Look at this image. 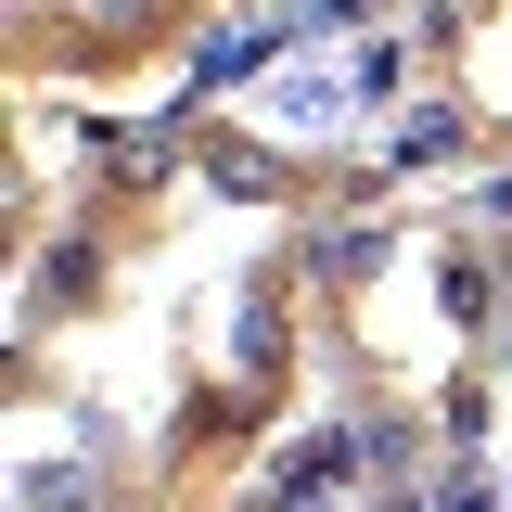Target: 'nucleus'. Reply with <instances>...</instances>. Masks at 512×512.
Instances as JSON below:
<instances>
[{"instance_id": "nucleus-1", "label": "nucleus", "mask_w": 512, "mask_h": 512, "mask_svg": "<svg viewBox=\"0 0 512 512\" xmlns=\"http://www.w3.org/2000/svg\"><path fill=\"white\" fill-rule=\"evenodd\" d=\"M295 269H308L320 295H359V282L384 269V231H372V218H320L308 244H295Z\"/></svg>"}, {"instance_id": "nucleus-2", "label": "nucleus", "mask_w": 512, "mask_h": 512, "mask_svg": "<svg viewBox=\"0 0 512 512\" xmlns=\"http://www.w3.org/2000/svg\"><path fill=\"white\" fill-rule=\"evenodd\" d=\"M295 39V13H256V26H218L205 52H192V90H231V77H269V52Z\"/></svg>"}, {"instance_id": "nucleus-3", "label": "nucleus", "mask_w": 512, "mask_h": 512, "mask_svg": "<svg viewBox=\"0 0 512 512\" xmlns=\"http://www.w3.org/2000/svg\"><path fill=\"white\" fill-rule=\"evenodd\" d=\"M461 141H474V103H410V116L384 128V167H448V154H461Z\"/></svg>"}, {"instance_id": "nucleus-4", "label": "nucleus", "mask_w": 512, "mask_h": 512, "mask_svg": "<svg viewBox=\"0 0 512 512\" xmlns=\"http://www.w3.org/2000/svg\"><path fill=\"white\" fill-rule=\"evenodd\" d=\"M90 282H103V244H90V231H64V244L39 256V308H90Z\"/></svg>"}, {"instance_id": "nucleus-5", "label": "nucleus", "mask_w": 512, "mask_h": 512, "mask_svg": "<svg viewBox=\"0 0 512 512\" xmlns=\"http://www.w3.org/2000/svg\"><path fill=\"white\" fill-rule=\"evenodd\" d=\"M346 103H359L346 64H320V77H282V90H269V116H282V128H320V116H346Z\"/></svg>"}, {"instance_id": "nucleus-6", "label": "nucleus", "mask_w": 512, "mask_h": 512, "mask_svg": "<svg viewBox=\"0 0 512 512\" xmlns=\"http://www.w3.org/2000/svg\"><path fill=\"white\" fill-rule=\"evenodd\" d=\"M436 308H448V320H461V333H474V320L500 308V282H487V256H461V244H448V256H436Z\"/></svg>"}, {"instance_id": "nucleus-7", "label": "nucleus", "mask_w": 512, "mask_h": 512, "mask_svg": "<svg viewBox=\"0 0 512 512\" xmlns=\"http://www.w3.org/2000/svg\"><path fill=\"white\" fill-rule=\"evenodd\" d=\"M231 372H244V384L282 372V308H269V295H244V320H231Z\"/></svg>"}, {"instance_id": "nucleus-8", "label": "nucleus", "mask_w": 512, "mask_h": 512, "mask_svg": "<svg viewBox=\"0 0 512 512\" xmlns=\"http://www.w3.org/2000/svg\"><path fill=\"white\" fill-rule=\"evenodd\" d=\"M13 500H26V512H90V474H77V461H26Z\"/></svg>"}, {"instance_id": "nucleus-9", "label": "nucleus", "mask_w": 512, "mask_h": 512, "mask_svg": "<svg viewBox=\"0 0 512 512\" xmlns=\"http://www.w3.org/2000/svg\"><path fill=\"white\" fill-rule=\"evenodd\" d=\"M103 167H116V180H167L180 154H167V128H128V141H103Z\"/></svg>"}, {"instance_id": "nucleus-10", "label": "nucleus", "mask_w": 512, "mask_h": 512, "mask_svg": "<svg viewBox=\"0 0 512 512\" xmlns=\"http://www.w3.org/2000/svg\"><path fill=\"white\" fill-rule=\"evenodd\" d=\"M218 192L256 205V192H295V167H282V154H218Z\"/></svg>"}]
</instances>
